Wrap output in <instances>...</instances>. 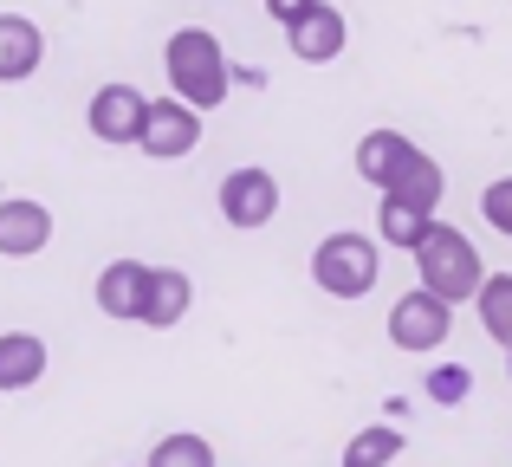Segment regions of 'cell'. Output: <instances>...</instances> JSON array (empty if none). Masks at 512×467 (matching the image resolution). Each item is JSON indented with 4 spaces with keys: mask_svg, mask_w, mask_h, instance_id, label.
Here are the masks:
<instances>
[{
    "mask_svg": "<svg viewBox=\"0 0 512 467\" xmlns=\"http://www.w3.org/2000/svg\"><path fill=\"white\" fill-rule=\"evenodd\" d=\"M163 65H169V91L175 104H188V111H214V104L227 98V85H234V65H227L221 39L201 33V26H182V33H169L163 46Z\"/></svg>",
    "mask_w": 512,
    "mask_h": 467,
    "instance_id": "6da1fadb",
    "label": "cell"
},
{
    "mask_svg": "<svg viewBox=\"0 0 512 467\" xmlns=\"http://www.w3.org/2000/svg\"><path fill=\"white\" fill-rule=\"evenodd\" d=\"M409 260H415V279H422V292H428V299H441V305L474 299L480 279H487V260H480V247H474L461 228H448V221H435V228L415 240Z\"/></svg>",
    "mask_w": 512,
    "mask_h": 467,
    "instance_id": "7a4b0ae2",
    "label": "cell"
},
{
    "mask_svg": "<svg viewBox=\"0 0 512 467\" xmlns=\"http://www.w3.org/2000/svg\"><path fill=\"white\" fill-rule=\"evenodd\" d=\"M312 279H318V292H331V299H370L376 279H383V253H376L370 234L338 228V234H325L312 247Z\"/></svg>",
    "mask_w": 512,
    "mask_h": 467,
    "instance_id": "3957f363",
    "label": "cell"
},
{
    "mask_svg": "<svg viewBox=\"0 0 512 467\" xmlns=\"http://www.w3.org/2000/svg\"><path fill=\"white\" fill-rule=\"evenodd\" d=\"M448 331H454V305L428 299L422 286L402 292V299L389 305V344H396V351L428 357V351H441V344H448Z\"/></svg>",
    "mask_w": 512,
    "mask_h": 467,
    "instance_id": "277c9868",
    "label": "cell"
},
{
    "mask_svg": "<svg viewBox=\"0 0 512 467\" xmlns=\"http://www.w3.org/2000/svg\"><path fill=\"white\" fill-rule=\"evenodd\" d=\"M214 208H221V221L240 228V234L266 228V221L279 215V176L273 169H234V176L221 182V195H214Z\"/></svg>",
    "mask_w": 512,
    "mask_h": 467,
    "instance_id": "5b68a950",
    "label": "cell"
},
{
    "mask_svg": "<svg viewBox=\"0 0 512 467\" xmlns=\"http://www.w3.org/2000/svg\"><path fill=\"white\" fill-rule=\"evenodd\" d=\"M195 143H201V117L188 111V104H175V98H150V104H143L137 150L150 156V163H175V156H188Z\"/></svg>",
    "mask_w": 512,
    "mask_h": 467,
    "instance_id": "8992f818",
    "label": "cell"
},
{
    "mask_svg": "<svg viewBox=\"0 0 512 467\" xmlns=\"http://www.w3.org/2000/svg\"><path fill=\"white\" fill-rule=\"evenodd\" d=\"M143 104H150V98H143L137 85H98V91H91V111H85L91 137H98V143H137Z\"/></svg>",
    "mask_w": 512,
    "mask_h": 467,
    "instance_id": "52a82bcc",
    "label": "cell"
},
{
    "mask_svg": "<svg viewBox=\"0 0 512 467\" xmlns=\"http://www.w3.org/2000/svg\"><path fill=\"white\" fill-rule=\"evenodd\" d=\"M52 240V208L33 202V195H13V202H0V253L7 260H33V253H46Z\"/></svg>",
    "mask_w": 512,
    "mask_h": 467,
    "instance_id": "ba28073f",
    "label": "cell"
},
{
    "mask_svg": "<svg viewBox=\"0 0 512 467\" xmlns=\"http://www.w3.org/2000/svg\"><path fill=\"white\" fill-rule=\"evenodd\" d=\"M188 305H195V279H188L182 266H150V286H143L137 325L169 331V325H182V318H188Z\"/></svg>",
    "mask_w": 512,
    "mask_h": 467,
    "instance_id": "9c48e42d",
    "label": "cell"
},
{
    "mask_svg": "<svg viewBox=\"0 0 512 467\" xmlns=\"http://www.w3.org/2000/svg\"><path fill=\"white\" fill-rule=\"evenodd\" d=\"M286 46H292V59H305V65H331V59L344 52V13L318 0L305 20L286 26Z\"/></svg>",
    "mask_w": 512,
    "mask_h": 467,
    "instance_id": "30bf717a",
    "label": "cell"
},
{
    "mask_svg": "<svg viewBox=\"0 0 512 467\" xmlns=\"http://www.w3.org/2000/svg\"><path fill=\"white\" fill-rule=\"evenodd\" d=\"M39 59H46V33H39L26 13H0V85L33 78Z\"/></svg>",
    "mask_w": 512,
    "mask_h": 467,
    "instance_id": "8fae6325",
    "label": "cell"
},
{
    "mask_svg": "<svg viewBox=\"0 0 512 467\" xmlns=\"http://www.w3.org/2000/svg\"><path fill=\"white\" fill-rule=\"evenodd\" d=\"M441 189H448L441 163H435V156H422V150H415V156H409V169H402V176L383 189V202H396V208H415V215H435V208H441Z\"/></svg>",
    "mask_w": 512,
    "mask_h": 467,
    "instance_id": "7c38bea8",
    "label": "cell"
},
{
    "mask_svg": "<svg viewBox=\"0 0 512 467\" xmlns=\"http://www.w3.org/2000/svg\"><path fill=\"white\" fill-rule=\"evenodd\" d=\"M409 156H415V143L402 137V130H370V137L357 143V176L370 182V189H389V182L409 169Z\"/></svg>",
    "mask_w": 512,
    "mask_h": 467,
    "instance_id": "4fadbf2b",
    "label": "cell"
},
{
    "mask_svg": "<svg viewBox=\"0 0 512 467\" xmlns=\"http://www.w3.org/2000/svg\"><path fill=\"white\" fill-rule=\"evenodd\" d=\"M143 286H150V266L143 260H111L98 273V312L104 318H137L143 312Z\"/></svg>",
    "mask_w": 512,
    "mask_h": 467,
    "instance_id": "5bb4252c",
    "label": "cell"
},
{
    "mask_svg": "<svg viewBox=\"0 0 512 467\" xmlns=\"http://www.w3.org/2000/svg\"><path fill=\"white\" fill-rule=\"evenodd\" d=\"M39 377H46V338L0 331V390H33Z\"/></svg>",
    "mask_w": 512,
    "mask_h": 467,
    "instance_id": "9a60e30c",
    "label": "cell"
},
{
    "mask_svg": "<svg viewBox=\"0 0 512 467\" xmlns=\"http://www.w3.org/2000/svg\"><path fill=\"white\" fill-rule=\"evenodd\" d=\"M480 305V325H487V338L500 344V351H512V273H487L474 292Z\"/></svg>",
    "mask_w": 512,
    "mask_h": 467,
    "instance_id": "2e32d148",
    "label": "cell"
},
{
    "mask_svg": "<svg viewBox=\"0 0 512 467\" xmlns=\"http://www.w3.org/2000/svg\"><path fill=\"white\" fill-rule=\"evenodd\" d=\"M396 455H402V429H389V422H370L344 442V467H389Z\"/></svg>",
    "mask_w": 512,
    "mask_h": 467,
    "instance_id": "e0dca14e",
    "label": "cell"
},
{
    "mask_svg": "<svg viewBox=\"0 0 512 467\" xmlns=\"http://www.w3.org/2000/svg\"><path fill=\"white\" fill-rule=\"evenodd\" d=\"M428 228H435V215H415V208H396V202L376 208V234H383L389 247H402V253H415V240Z\"/></svg>",
    "mask_w": 512,
    "mask_h": 467,
    "instance_id": "ac0fdd59",
    "label": "cell"
},
{
    "mask_svg": "<svg viewBox=\"0 0 512 467\" xmlns=\"http://www.w3.org/2000/svg\"><path fill=\"white\" fill-rule=\"evenodd\" d=\"M150 467H214V442L208 435H163V442L150 448Z\"/></svg>",
    "mask_w": 512,
    "mask_h": 467,
    "instance_id": "d6986e66",
    "label": "cell"
},
{
    "mask_svg": "<svg viewBox=\"0 0 512 467\" xmlns=\"http://www.w3.org/2000/svg\"><path fill=\"white\" fill-rule=\"evenodd\" d=\"M467 396H474V370L467 364H435L428 370V403L454 409V403H467Z\"/></svg>",
    "mask_w": 512,
    "mask_h": 467,
    "instance_id": "ffe728a7",
    "label": "cell"
},
{
    "mask_svg": "<svg viewBox=\"0 0 512 467\" xmlns=\"http://www.w3.org/2000/svg\"><path fill=\"white\" fill-rule=\"evenodd\" d=\"M480 215H487V228H500L512 240V176H500L487 195H480Z\"/></svg>",
    "mask_w": 512,
    "mask_h": 467,
    "instance_id": "44dd1931",
    "label": "cell"
},
{
    "mask_svg": "<svg viewBox=\"0 0 512 467\" xmlns=\"http://www.w3.org/2000/svg\"><path fill=\"white\" fill-rule=\"evenodd\" d=\"M318 0H266V13H273L279 26H292V20H305V13H312Z\"/></svg>",
    "mask_w": 512,
    "mask_h": 467,
    "instance_id": "7402d4cb",
    "label": "cell"
},
{
    "mask_svg": "<svg viewBox=\"0 0 512 467\" xmlns=\"http://www.w3.org/2000/svg\"><path fill=\"white\" fill-rule=\"evenodd\" d=\"M506 377H512V351H506Z\"/></svg>",
    "mask_w": 512,
    "mask_h": 467,
    "instance_id": "603a6c76",
    "label": "cell"
}]
</instances>
